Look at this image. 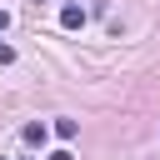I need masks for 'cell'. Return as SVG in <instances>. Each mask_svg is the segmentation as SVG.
<instances>
[{"label":"cell","instance_id":"6da1fadb","mask_svg":"<svg viewBox=\"0 0 160 160\" xmlns=\"http://www.w3.org/2000/svg\"><path fill=\"white\" fill-rule=\"evenodd\" d=\"M60 25H65V30H80V25H85V5L65 0V5H60Z\"/></svg>","mask_w":160,"mask_h":160},{"label":"cell","instance_id":"7a4b0ae2","mask_svg":"<svg viewBox=\"0 0 160 160\" xmlns=\"http://www.w3.org/2000/svg\"><path fill=\"white\" fill-rule=\"evenodd\" d=\"M20 135H25V145H45V135H50V125H45V120H30V125H25Z\"/></svg>","mask_w":160,"mask_h":160},{"label":"cell","instance_id":"3957f363","mask_svg":"<svg viewBox=\"0 0 160 160\" xmlns=\"http://www.w3.org/2000/svg\"><path fill=\"white\" fill-rule=\"evenodd\" d=\"M75 130H80V120H55V135L60 140H75Z\"/></svg>","mask_w":160,"mask_h":160},{"label":"cell","instance_id":"277c9868","mask_svg":"<svg viewBox=\"0 0 160 160\" xmlns=\"http://www.w3.org/2000/svg\"><path fill=\"white\" fill-rule=\"evenodd\" d=\"M10 60H15V50H10L5 40H0V65H10Z\"/></svg>","mask_w":160,"mask_h":160},{"label":"cell","instance_id":"5b68a950","mask_svg":"<svg viewBox=\"0 0 160 160\" xmlns=\"http://www.w3.org/2000/svg\"><path fill=\"white\" fill-rule=\"evenodd\" d=\"M5 30H10V15H5V10H0V35H5Z\"/></svg>","mask_w":160,"mask_h":160},{"label":"cell","instance_id":"8992f818","mask_svg":"<svg viewBox=\"0 0 160 160\" xmlns=\"http://www.w3.org/2000/svg\"><path fill=\"white\" fill-rule=\"evenodd\" d=\"M50 160H75V155H70V150H55V155H50Z\"/></svg>","mask_w":160,"mask_h":160}]
</instances>
